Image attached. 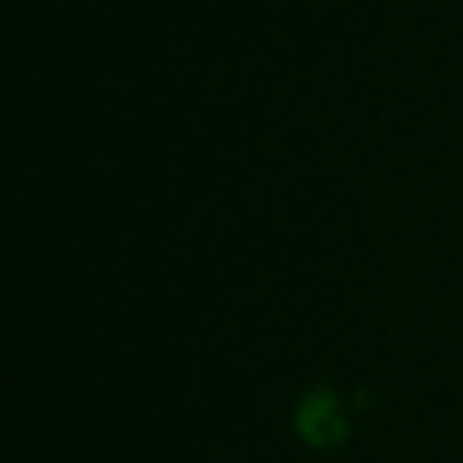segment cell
<instances>
[{
	"mask_svg": "<svg viewBox=\"0 0 463 463\" xmlns=\"http://www.w3.org/2000/svg\"><path fill=\"white\" fill-rule=\"evenodd\" d=\"M298 431L308 438L311 444H336L346 435V419L336 403L334 393L317 391L298 410Z\"/></svg>",
	"mask_w": 463,
	"mask_h": 463,
	"instance_id": "1",
	"label": "cell"
}]
</instances>
